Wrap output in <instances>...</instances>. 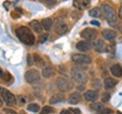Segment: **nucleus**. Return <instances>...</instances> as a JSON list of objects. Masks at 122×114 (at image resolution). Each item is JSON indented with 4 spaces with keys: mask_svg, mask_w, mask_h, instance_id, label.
<instances>
[{
    "mask_svg": "<svg viewBox=\"0 0 122 114\" xmlns=\"http://www.w3.org/2000/svg\"><path fill=\"white\" fill-rule=\"evenodd\" d=\"M16 36L20 40V42H22L25 45H33L36 40L33 32L29 28H26V26H20V28H18L16 30Z\"/></svg>",
    "mask_w": 122,
    "mask_h": 114,
    "instance_id": "nucleus-1",
    "label": "nucleus"
},
{
    "mask_svg": "<svg viewBox=\"0 0 122 114\" xmlns=\"http://www.w3.org/2000/svg\"><path fill=\"white\" fill-rule=\"evenodd\" d=\"M102 13L105 16L107 21L110 26H116L117 22V16L116 11L111 5L109 4H103L102 5Z\"/></svg>",
    "mask_w": 122,
    "mask_h": 114,
    "instance_id": "nucleus-2",
    "label": "nucleus"
},
{
    "mask_svg": "<svg viewBox=\"0 0 122 114\" xmlns=\"http://www.w3.org/2000/svg\"><path fill=\"white\" fill-rule=\"evenodd\" d=\"M70 73L74 81H76L79 83H86L87 82V75L86 73V71L81 69V67L73 66L70 70Z\"/></svg>",
    "mask_w": 122,
    "mask_h": 114,
    "instance_id": "nucleus-3",
    "label": "nucleus"
},
{
    "mask_svg": "<svg viewBox=\"0 0 122 114\" xmlns=\"http://www.w3.org/2000/svg\"><path fill=\"white\" fill-rule=\"evenodd\" d=\"M0 96H1L2 100L10 107H12L16 104V97L11 92H9L8 90L2 88V87H0Z\"/></svg>",
    "mask_w": 122,
    "mask_h": 114,
    "instance_id": "nucleus-4",
    "label": "nucleus"
},
{
    "mask_svg": "<svg viewBox=\"0 0 122 114\" xmlns=\"http://www.w3.org/2000/svg\"><path fill=\"white\" fill-rule=\"evenodd\" d=\"M56 87L60 92L65 93L73 88V83L64 78H58L56 79Z\"/></svg>",
    "mask_w": 122,
    "mask_h": 114,
    "instance_id": "nucleus-5",
    "label": "nucleus"
},
{
    "mask_svg": "<svg viewBox=\"0 0 122 114\" xmlns=\"http://www.w3.org/2000/svg\"><path fill=\"white\" fill-rule=\"evenodd\" d=\"M71 59L77 65H89L92 63V58L85 54H73L71 56Z\"/></svg>",
    "mask_w": 122,
    "mask_h": 114,
    "instance_id": "nucleus-6",
    "label": "nucleus"
},
{
    "mask_svg": "<svg viewBox=\"0 0 122 114\" xmlns=\"http://www.w3.org/2000/svg\"><path fill=\"white\" fill-rule=\"evenodd\" d=\"M25 79L26 83H34L40 81V73L37 69H30L25 74Z\"/></svg>",
    "mask_w": 122,
    "mask_h": 114,
    "instance_id": "nucleus-7",
    "label": "nucleus"
},
{
    "mask_svg": "<svg viewBox=\"0 0 122 114\" xmlns=\"http://www.w3.org/2000/svg\"><path fill=\"white\" fill-rule=\"evenodd\" d=\"M97 34L98 33H97L96 30L91 29V28H86V29L83 30V31H81V38H83V39H86V40L94 41L97 37Z\"/></svg>",
    "mask_w": 122,
    "mask_h": 114,
    "instance_id": "nucleus-8",
    "label": "nucleus"
},
{
    "mask_svg": "<svg viewBox=\"0 0 122 114\" xmlns=\"http://www.w3.org/2000/svg\"><path fill=\"white\" fill-rule=\"evenodd\" d=\"M83 97L86 101H90V102H96L99 98V93L98 91H95V90H89L86 91L83 95Z\"/></svg>",
    "mask_w": 122,
    "mask_h": 114,
    "instance_id": "nucleus-9",
    "label": "nucleus"
},
{
    "mask_svg": "<svg viewBox=\"0 0 122 114\" xmlns=\"http://www.w3.org/2000/svg\"><path fill=\"white\" fill-rule=\"evenodd\" d=\"M94 48H95V50H96L97 52H99V53L105 52L107 50V46H106L105 42H104V40H102V39L95 40V42H94Z\"/></svg>",
    "mask_w": 122,
    "mask_h": 114,
    "instance_id": "nucleus-10",
    "label": "nucleus"
},
{
    "mask_svg": "<svg viewBox=\"0 0 122 114\" xmlns=\"http://www.w3.org/2000/svg\"><path fill=\"white\" fill-rule=\"evenodd\" d=\"M76 49L81 52H89L92 49V45L87 41H79L76 43Z\"/></svg>",
    "mask_w": 122,
    "mask_h": 114,
    "instance_id": "nucleus-11",
    "label": "nucleus"
},
{
    "mask_svg": "<svg viewBox=\"0 0 122 114\" xmlns=\"http://www.w3.org/2000/svg\"><path fill=\"white\" fill-rule=\"evenodd\" d=\"M102 36L104 37V39L108 40L110 42H112L115 40L116 38V32L114 30H110V29H105L104 31L102 32Z\"/></svg>",
    "mask_w": 122,
    "mask_h": 114,
    "instance_id": "nucleus-12",
    "label": "nucleus"
},
{
    "mask_svg": "<svg viewBox=\"0 0 122 114\" xmlns=\"http://www.w3.org/2000/svg\"><path fill=\"white\" fill-rule=\"evenodd\" d=\"M91 4V0H73V6L79 10L86 9Z\"/></svg>",
    "mask_w": 122,
    "mask_h": 114,
    "instance_id": "nucleus-13",
    "label": "nucleus"
},
{
    "mask_svg": "<svg viewBox=\"0 0 122 114\" xmlns=\"http://www.w3.org/2000/svg\"><path fill=\"white\" fill-rule=\"evenodd\" d=\"M81 101V95L79 94L78 92H74V93H71L69 95V98H68V103L69 104H77Z\"/></svg>",
    "mask_w": 122,
    "mask_h": 114,
    "instance_id": "nucleus-14",
    "label": "nucleus"
},
{
    "mask_svg": "<svg viewBox=\"0 0 122 114\" xmlns=\"http://www.w3.org/2000/svg\"><path fill=\"white\" fill-rule=\"evenodd\" d=\"M55 31L58 34H65L68 31V26L64 21H57L55 24Z\"/></svg>",
    "mask_w": 122,
    "mask_h": 114,
    "instance_id": "nucleus-15",
    "label": "nucleus"
},
{
    "mask_svg": "<svg viewBox=\"0 0 122 114\" xmlns=\"http://www.w3.org/2000/svg\"><path fill=\"white\" fill-rule=\"evenodd\" d=\"M110 71H111L113 77H115V78L122 77V66L119 65V64H114V65H112L111 68H110Z\"/></svg>",
    "mask_w": 122,
    "mask_h": 114,
    "instance_id": "nucleus-16",
    "label": "nucleus"
},
{
    "mask_svg": "<svg viewBox=\"0 0 122 114\" xmlns=\"http://www.w3.org/2000/svg\"><path fill=\"white\" fill-rule=\"evenodd\" d=\"M64 101V96L61 94H55L50 98L49 100V103L51 105H54V104H57V103H61V102Z\"/></svg>",
    "mask_w": 122,
    "mask_h": 114,
    "instance_id": "nucleus-17",
    "label": "nucleus"
},
{
    "mask_svg": "<svg viewBox=\"0 0 122 114\" xmlns=\"http://www.w3.org/2000/svg\"><path fill=\"white\" fill-rule=\"evenodd\" d=\"M30 26H32V29L34 30V32H36L37 34H42V32H43V26H42L41 22H39L38 21H30Z\"/></svg>",
    "mask_w": 122,
    "mask_h": 114,
    "instance_id": "nucleus-18",
    "label": "nucleus"
},
{
    "mask_svg": "<svg viewBox=\"0 0 122 114\" xmlns=\"http://www.w3.org/2000/svg\"><path fill=\"white\" fill-rule=\"evenodd\" d=\"M41 25L43 26V30H45V31H50L52 26H53V21L49 17L44 18V20L41 21Z\"/></svg>",
    "mask_w": 122,
    "mask_h": 114,
    "instance_id": "nucleus-19",
    "label": "nucleus"
},
{
    "mask_svg": "<svg viewBox=\"0 0 122 114\" xmlns=\"http://www.w3.org/2000/svg\"><path fill=\"white\" fill-rule=\"evenodd\" d=\"M54 70L53 68L50 67V66H47V67H44L43 70H42V75L45 78H50L54 75Z\"/></svg>",
    "mask_w": 122,
    "mask_h": 114,
    "instance_id": "nucleus-20",
    "label": "nucleus"
},
{
    "mask_svg": "<svg viewBox=\"0 0 122 114\" xmlns=\"http://www.w3.org/2000/svg\"><path fill=\"white\" fill-rule=\"evenodd\" d=\"M116 85H117V81H116L115 78H106L105 82H104V86H105V88H106L107 90L114 88V87H115Z\"/></svg>",
    "mask_w": 122,
    "mask_h": 114,
    "instance_id": "nucleus-21",
    "label": "nucleus"
},
{
    "mask_svg": "<svg viewBox=\"0 0 122 114\" xmlns=\"http://www.w3.org/2000/svg\"><path fill=\"white\" fill-rule=\"evenodd\" d=\"M89 14L92 17H100L102 16V8L101 7H94L93 9L89 11Z\"/></svg>",
    "mask_w": 122,
    "mask_h": 114,
    "instance_id": "nucleus-22",
    "label": "nucleus"
},
{
    "mask_svg": "<svg viewBox=\"0 0 122 114\" xmlns=\"http://www.w3.org/2000/svg\"><path fill=\"white\" fill-rule=\"evenodd\" d=\"M90 108H91L92 110H94V111L101 112V111H102V109L104 108V105H102V103H95V102H94L93 104H91Z\"/></svg>",
    "mask_w": 122,
    "mask_h": 114,
    "instance_id": "nucleus-23",
    "label": "nucleus"
},
{
    "mask_svg": "<svg viewBox=\"0 0 122 114\" xmlns=\"http://www.w3.org/2000/svg\"><path fill=\"white\" fill-rule=\"evenodd\" d=\"M26 109L29 110V111L30 112H39L41 108H40V105H38L36 103H32V104H29L28 107H26Z\"/></svg>",
    "mask_w": 122,
    "mask_h": 114,
    "instance_id": "nucleus-24",
    "label": "nucleus"
},
{
    "mask_svg": "<svg viewBox=\"0 0 122 114\" xmlns=\"http://www.w3.org/2000/svg\"><path fill=\"white\" fill-rule=\"evenodd\" d=\"M34 57V63H37L38 64V65H39V66H43L44 65V64H45V62H44V60L43 59H42L41 58V57L39 56V55H37V54H35V55H34L33 56Z\"/></svg>",
    "mask_w": 122,
    "mask_h": 114,
    "instance_id": "nucleus-25",
    "label": "nucleus"
},
{
    "mask_svg": "<svg viewBox=\"0 0 122 114\" xmlns=\"http://www.w3.org/2000/svg\"><path fill=\"white\" fill-rule=\"evenodd\" d=\"M55 110L54 108H52L51 106H45V107L42 109V113L43 114H50V113H53Z\"/></svg>",
    "mask_w": 122,
    "mask_h": 114,
    "instance_id": "nucleus-26",
    "label": "nucleus"
},
{
    "mask_svg": "<svg viewBox=\"0 0 122 114\" xmlns=\"http://www.w3.org/2000/svg\"><path fill=\"white\" fill-rule=\"evenodd\" d=\"M92 86H93L95 89H100L101 86H102L101 81H100V79H98V78L93 79V82H92Z\"/></svg>",
    "mask_w": 122,
    "mask_h": 114,
    "instance_id": "nucleus-27",
    "label": "nucleus"
},
{
    "mask_svg": "<svg viewBox=\"0 0 122 114\" xmlns=\"http://www.w3.org/2000/svg\"><path fill=\"white\" fill-rule=\"evenodd\" d=\"M16 102H18V103H20V105L22 106V105H25V104L26 103V99H25V96H22V95H20V96H17V98H16Z\"/></svg>",
    "mask_w": 122,
    "mask_h": 114,
    "instance_id": "nucleus-28",
    "label": "nucleus"
},
{
    "mask_svg": "<svg viewBox=\"0 0 122 114\" xmlns=\"http://www.w3.org/2000/svg\"><path fill=\"white\" fill-rule=\"evenodd\" d=\"M110 97H111V95H110V93L106 92L102 95V102H104V103H107L109 100H110Z\"/></svg>",
    "mask_w": 122,
    "mask_h": 114,
    "instance_id": "nucleus-29",
    "label": "nucleus"
},
{
    "mask_svg": "<svg viewBox=\"0 0 122 114\" xmlns=\"http://www.w3.org/2000/svg\"><path fill=\"white\" fill-rule=\"evenodd\" d=\"M1 78L3 79V81H10V79H11V75H10V73H8V71H4V73H3Z\"/></svg>",
    "mask_w": 122,
    "mask_h": 114,
    "instance_id": "nucleus-30",
    "label": "nucleus"
},
{
    "mask_svg": "<svg viewBox=\"0 0 122 114\" xmlns=\"http://www.w3.org/2000/svg\"><path fill=\"white\" fill-rule=\"evenodd\" d=\"M26 60H28V65H33V64H34V57L30 54L28 55V58H26Z\"/></svg>",
    "mask_w": 122,
    "mask_h": 114,
    "instance_id": "nucleus-31",
    "label": "nucleus"
},
{
    "mask_svg": "<svg viewBox=\"0 0 122 114\" xmlns=\"http://www.w3.org/2000/svg\"><path fill=\"white\" fill-rule=\"evenodd\" d=\"M56 1H57V0H44V2H45L47 5H49V6L54 5L55 3H56Z\"/></svg>",
    "mask_w": 122,
    "mask_h": 114,
    "instance_id": "nucleus-32",
    "label": "nucleus"
},
{
    "mask_svg": "<svg viewBox=\"0 0 122 114\" xmlns=\"http://www.w3.org/2000/svg\"><path fill=\"white\" fill-rule=\"evenodd\" d=\"M68 111H69V113H72V114L73 113H81V111L78 108H69Z\"/></svg>",
    "mask_w": 122,
    "mask_h": 114,
    "instance_id": "nucleus-33",
    "label": "nucleus"
},
{
    "mask_svg": "<svg viewBox=\"0 0 122 114\" xmlns=\"http://www.w3.org/2000/svg\"><path fill=\"white\" fill-rule=\"evenodd\" d=\"M101 113H104V114L112 113V110H111V109H109V108H106V109H104V108H103V109H102V111H101Z\"/></svg>",
    "mask_w": 122,
    "mask_h": 114,
    "instance_id": "nucleus-34",
    "label": "nucleus"
},
{
    "mask_svg": "<svg viewBox=\"0 0 122 114\" xmlns=\"http://www.w3.org/2000/svg\"><path fill=\"white\" fill-rule=\"evenodd\" d=\"M46 40H47V35H45V36H42L40 38V42L41 43H43V42H45Z\"/></svg>",
    "mask_w": 122,
    "mask_h": 114,
    "instance_id": "nucleus-35",
    "label": "nucleus"
},
{
    "mask_svg": "<svg viewBox=\"0 0 122 114\" xmlns=\"http://www.w3.org/2000/svg\"><path fill=\"white\" fill-rule=\"evenodd\" d=\"M4 112H8V113L16 114V111H14V110H11V109H4Z\"/></svg>",
    "mask_w": 122,
    "mask_h": 114,
    "instance_id": "nucleus-36",
    "label": "nucleus"
},
{
    "mask_svg": "<svg viewBox=\"0 0 122 114\" xmlns=\"http://www.w3.org/2000/svg\"><path fill=\"white\" fill-rule=\"evenodd\" d=\"M118 16H119L120 20H122V4L120 5V8H119V13H118Z\"/></svg>",
    "mask_w": 122,
    "mask_h": 114,
    "instance_id": "nucleus-37",
    "label": "nucleus"
},
{
    "mask_svg": "<svg viewBox=\"0 0 122 114\" xmlns=\"http://www.w3.org/2000/svg\"><path fill=\"white\" fill-rule=\"evenodd\" d=\"M91 24H92V25L97 26H100V24H99V21H91Z\"/></svg>",
    "mask_w": 122,
    "mask_h": 114,
    "instance_id": "nucleus-38",
    "label": "nucleus"
},
{
    "mask_svg": "<svg viewBox=\"0 0 122 114\" xmlns=\"http://www.w3.org/2000/svg\"><path fill=\"white\" fill-rule=\"evenodd\" d=\"M61 113L62 114H67V113H69V111H68V109H67V110H63V111H61Z\"/></svg>",
    "mask_w": 122,
    "mask_h": 114,
    "instance_id": "nucleus-39",
    "label": "nucleus"
},
{
    "mask_svg": "<svg viewBox=\"0 0 122 114\" xmlns=\"http://www.w3.org/2000/svg\"><path fill=\"white\" fill-rule=\"evenodd\" d=\"M3 73H4V71H3V70L1 69V68H0V78H1L2 75H3Z\"/></svg>",
    "mask_w": 122,
    "mask_h": 114,
    "instance_id": "nucleus-40",
    "label": "nucleus"
},
{
    "mask_svg": "<svg viewBox=\"0 0 122 114\" xmlns=\"http://www.w3.org/2000/svg\"><path fill=\"white\" fill-rule=\"evenodd\" d=\"M2 105H3V100H2L1 98H0V108L2 107Z\"/></svg>",
    "mask_w": 122,
    "mask_h": 114,
    "instance_id": "nucleus-41",
    "label": "nucleus"
},
{
    "mask_svg": "<svg viewBox=\"0 0 122 114\" xmlns=\"http://www.w3.org/2000/svg\"><path fill=\"white\" fill-rule=\"evenodd\" d=\"M82 90H83V87L82 86H79L78 87V91H82Z\"/></svg>",
    "mask_w": 122,
    "mask_h": 114,
    "instance_id": "nucleus-42",
    "label": "nucleus"
}]
</instances>
